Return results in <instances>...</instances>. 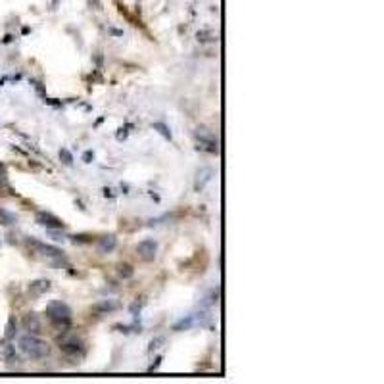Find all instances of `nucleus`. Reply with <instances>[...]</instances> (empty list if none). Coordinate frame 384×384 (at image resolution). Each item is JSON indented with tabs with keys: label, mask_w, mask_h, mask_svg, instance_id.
Instances as JSON below:
<instances>
[{
	"label": "nucleus",
	"mask_w": 384,
	"mask_h": 384,
	"mask_svg": "<svg viewBox=\"0 0 384 384\" xmlns=\"http://www.w3.org/2000/svg\"><path fill=\"white\" fill-rule=\"evenodd\" d=\"M6 177V169H4V165L0 164V179H4Z\"/></svg>",
	"instance_id": "obj_16"
},
{
	"label": "nucleus",
	"mask_w": 384,
	"mask_h": 384,
	"mask_svg": "<svg viewBox=\"0 0 384 384\" xmlns=\"http://www.w3.org/2000/svg\"><path fill=\"white\" fill-rule=\"evenodd\" d=\"M60 158L64 160V164H66V165H71V164H73V156L67 152L66 148H62V150H60Z\"/></svg>",
	"instance_id": "obj_12"
},
{
	"label": "nucleus",
	"mask_w": 384,
	"mask_h": 384,
	"mask_svg": "<svg viewBox=\"0 0 384 384\" xmlns=\"http://www.w3.org/2000/svg\"><path fill=\"white\" fill-rule=\"evenodd\" d=\"M23 327H25V330H29V332L37 334V332H41V321H39L37 315L29 313L27 317L23 319Z\"/></svg>",
	"instance_id": "obj_7"
},
{
	"label": "nucleus",
	"mask_w": 384,
	"mask_h": 384,
	"mask_svg": "<svg viewBox=\"0 0 384 384\" xmlns=\"http://www.w3.org/2000/svg\"><path fill=\"white\" fill-rule=\"evenodd\" d=\"M33 246L37 248V252L43 253L46 260H50V262H54V264L64 262V252L54 248V246H46V244H39V242H33Z\"/></svg>",
	"instance_id": "obj_4"
},
{
	"label": "nucleus",
	"mask_w": 384,
	"mask_h": 384,
	"mask_svg": "<svg viewBox=\"0 0 384 384\" xmlns=\"http://www.w3.org/2000/svg\"><path fill=\"white\" fill-rule=\"evenodd\" d=\"M18 344H20V350H22L27 357H31V359H43V357H46V355L50 353V346L44 340H41V338L33 336V334L22 336V338L18 340Z\"/></svg>",
	"instance_id": "obj_1"
},
{
	"label": "nucleus",
	"mask_w": 384,
	"mask_h": 384,
	"mask_svg": "<svg viewBox=\"0 0 384 384\" xmlns=\"http://www.w3.org/2000/svg\"><path fill=\"white\" fill-rule=\"evenodd\" d=\"M29 290L33 292L35 296H41V294H44V292H48V290H50V281H46V279H39V281L31 283Z\"/></svg>",
	"instance_id": "obj_8"
},
{
	"label": "nucleus",
	"mask_w": 384,
	"mask_h": 384,
	"mask_svg": "<svg viewBox=\"0 0 384 384\" xmlns=\"http://www.w3.org/2000/svg\"><path fill=\"white\" fill-rule=\"evenodd\" d=\"M37 223L43 225V227H46V229H64V221L58 219L56 215L48 213V211L37 213Z\"/></svg>",
	"instance_id": "obj_5"
},
{
	"label": "nucleus",
	"mask_w": 384,
	"mask_h": 384,
	"mask_svg": "<svg viewBox=\"0 0 384 384\" xmlns=\"http://www.w3.org/2000/svg\"><path fill=\"white\" fill-rule=\"evenodd\" d=\"M198 177H202V183H198L196 188H202L211 179V169H202V173H198Z\"/></svg>",
	"instance_id": "obj_11"
},
{
	"label": "nucleus",
	"mask_w": 384,
	"mask_h": 384,
	"mask_svg": "<svg viewBox=\"0 0 384 384\" xmlns=\"http://www.w3.org/2000/svg\"><path fill=\"white\" fill-rule=\"evenodd\" d=\"M14 332H16V330H14V319H10V323H8V329H6V338H8V340H10L12 336H14Z\"/></svg>",
	"instance_id": "obj_14"
},
{
	"label": "nucleus",
	"mask_w": 384,
	"mask_h": 384,
	"mask_svg": "<svg viewBox=\"0 0 384 384\" xmlns=\"http://www.w3.org/2000/svg\"><path fill=\"white\" fill-rule=\"evenodd\" d=\"M60 348H62V351H64V353H67V355H73V357H77V355H81V353H83V346H81V344H79L77 340L64 342Z\"/></svg>",
	"instance_id": "obj_6"
},
{
	"label": "nucleus",
	"mask_w": 384,
	"mask_h": 384,
	"mask_svg": "<svg viewBox=\"0 0 384 384\" xmlns=\"http://www.w3.org/2000/svg\"><path fill=\"white\" fill-rule=\"evenodd\" d=\"M154 129H158V131L164 135L165 139H171V133H169V129L165 127L164 123H154Z\"/></svg>",
	"instance_id": "obj_13"
},
{
	"label": "nucleus",
	"mask_w": 384,
	"mask_h": 384,
	"mask_svg": "<svg viewBox=\"0 0 384 384\" xmlns=\"http://www.w3.org/2000/svg\"><path fill=\"white\" fill-rule=\"evenodd\" d=\"M115 244H117V240H115V236H104L102 240H100V252H111L113 248H115Z\"/></svg>",
	"instance_id": "obj_9"
},
{
	"label": "nucleus",
	"mask_w": 384,
	"mask_h": 384,
	"mask_svg": "<svg viewBox=\"0 0 384 384\" xmlns=\"http://www.w3.org/2000/svg\"><path fill=\"white\" fill-rule=\"evenodd\" d=\"M121 277H131L133 275V271H131V267L129 265H121Z\"/></svg>",
	"instance_id": "obj_15"
},
{
	"label": "nucleus",
	"mask_w": 384,
	"mask_h": 384,
	"mask_svg": "<svg viewBox=\"0 0 384 384\" xmlns=\"http://www.w3.org/2000/svg\"><path fill=\"white\" fill-rule=\"evenodd\" d=\"M137 252H139V255L143 258L144 262H154L156 252H158V242L152 240V238H146V240L139 242Z\"/></svg>",
	"instance_id": "obj_3"
},
{
	"label": "nucleus",
	"mask_w": 384,
	"mask_h": 384,
	"mask_svg": "<svg viewBox=\"0 0 384 384\" xmlns=\"http://www.w3.org/2000/svg\"><path fill=\"white\" fill-rule=\"evenodd\" d=\"M16 223V215L10 213V211H6V209H0V225H4V227H10Z\"/></svg>",
	"instance_id": "obj_10"
},
{
	"label": "nucleus",
	"mask_w": 384,
	"mask_h": 384,
	"mask_svg": "<svg viewBox=\"0 0 384 384\" xmlns=\"http://www.w3.org/2000/svg\"><path fill=\"white\" fill-rule=\"evenodd\" d=\"M44 313L56 327H67L71 323V309L64 302H50L44 309Z\"/></svg>",
	"instance_id": "obj_2"
}]
</instances>
